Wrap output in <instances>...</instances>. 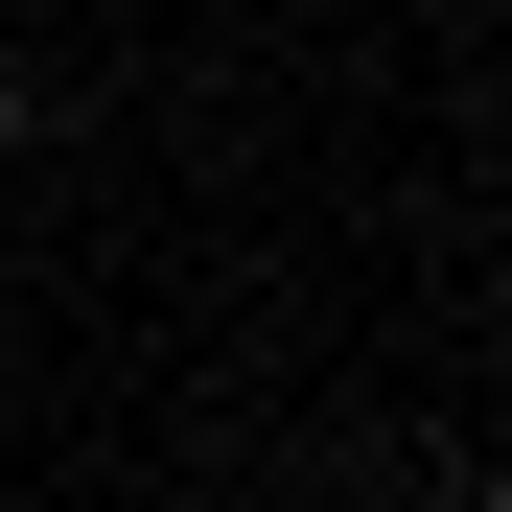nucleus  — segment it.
I'll use <instances>...</instances> for the list:
<instances>
[{"label":"nucleus","instance_id":"f257e3e1","mask_svg":"<svg viewBox=\"0 0 512 512\" xmlns=\"http://www.w3.org/2000/svg\"><path fill=\"white\" fill-rule=\"evenodd\" d=\"M0 163H24V70H0Z\"/></svg>","mask_w":512,"mask_h":512}]
</instances>
